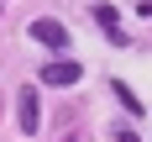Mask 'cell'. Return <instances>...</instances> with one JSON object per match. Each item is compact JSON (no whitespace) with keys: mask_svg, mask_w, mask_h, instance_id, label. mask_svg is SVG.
Wrapping results in <instances>:
<instances>
[{"mask_svg":"<svg viewBox=\"0 0 152 142\" xmlns=\"http://www.w3.org/2000/svg\"><path fill=\"white\" fill-rule=\"evenodd\" d=\"M16 121H21L26 137L42 126V105H37V90H31V84H21V95H16Z\"/></svg>","mask_w":152,"mask_h":142,"instance_id":"1","label":"cell"},{"mask_svg":"<svg viewBox=\"0 0 152 142\" xmlns=\"http://www.w3.org/2000/svg\"><path fill=\"white\" fill-rule=\"evenodd\" d=\"M31 42H42V47H68V26H63L58 16H37V21H31Z\"/></svg>","mask_w":152,"mask_h":142,"instance_id":"2","label":"cell"},{"mask_svg":"<svg viewBox=\"0 0 152 142\" xmlns=\"http://www.w3.org/2000/svg\"><path fill=\"white\" fill-rule=\"evenodd\" d=\"M79 79H84V68L74 58H47L42 63V84H79Z\"/></svg>","mask_w":152,"mask_h":142,"instance_id":"3","label":"cell"},{"mask_svg":"<svg viewBox=\"0 0 152 142\" xmlns=\"http://www.w3.org/2000/svg\"><path fill=\"white\" fill-rule=\"evenodd\" d=\"M94 21H100V32H110V42H126V32H121V21H115L110 5H94Z\"/></svg>","mask_w":152,"mask_h":142,"instance_id":"4","label":"cell"},{"mask_svg":"<svg viewBox=\"0 0 152 142\" xmlns=\"http://www.w3.org/2000/svg\"><path fill=\"white\" fill-rule=\"evenodd\" d=\"M110 90H115V100H121V105L131 110V116H142V110H147V105H142V100H137V90H131V84H126V79H115V84H110Z\"/></svg>","mask_w":152,"mask_h":142,"instance_id":"5","label":"cell"},{"mask_svg":"<svg viewBox=\"0 0 152 142\" xmlns=\"http://www.w3.org/2000/svg\"><path fill=\"white\" fill-rule=\"evenodd\" d=\"M110 142H142V132H131V126H121V132H115Z\"/></svg>","mask_w":152,"mask_h":142,"instance_id":"6","label":"cell"}]
</instances>
